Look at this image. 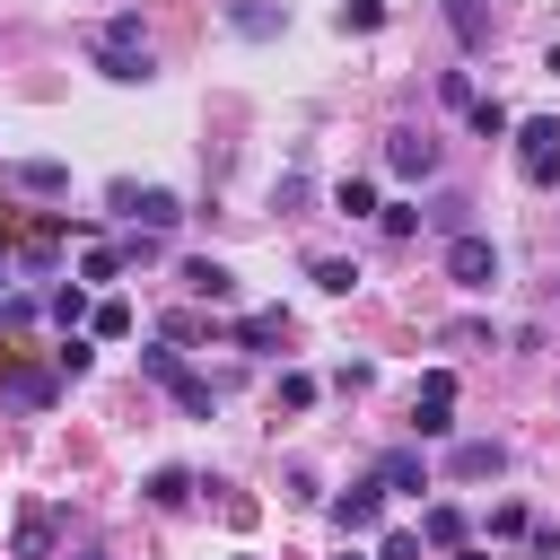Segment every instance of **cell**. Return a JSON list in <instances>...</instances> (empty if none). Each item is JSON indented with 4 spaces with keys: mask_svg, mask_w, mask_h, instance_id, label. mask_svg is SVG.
Listing matches in <instances>:
<instances>
[{
    "mask_svg": "<svg viewBox=\"0 0 560 560\" xmlns=\"http://www.w3.org/2000/svg\"><path fill=\"white\" fill-rule=\"evenodd\" d=\"M88 52H96V70H105L114 88H140V79L158 70V61H149V26H140V9H114V18L96 26Z\"/></svg>",
    "mask_w": 560,
    "mask_h": 560,
    "instance_id": "1",
    "label": "cell"
},
{
    "mask_svg": "<svg viewBox=\"0 0 560 560\" xmlns=\"http://www.w3.org/2000/svg\"><path fill=\"white\" fill-rule=\"evenodd\" d=\"M140 376H158V385H166V394H175L192 420H210V411H219V385H210V376H192V368H184L166 341H158V350H140Z\"/></svg>",
    "mask_w": 560,
    "mask_h": 560,
    "instance_id": "2",
    "label": "cell"
},
{
    "mask_svg": "<svg viewBox=\"0 0 560 560\" xmlns=\"http://www.w3.org/2000/svg\"><path fill=\"white\" fill-rule=\"evenodd\" d=\"M516 175H525V184H560V122H551V114L516 122Z\"/></svg>",
    "mask_w": 560,
    "mask_h": 560,
    "instance_id": "3",
    "label": "cell"
},
{
    "mask_svg": "<svg viewBox=\"0 0 560 560\" xmlns=\"http://www.w3.org/2000/svg\"><path fill=\"white\" fill-rule=\"evenodd\" d=\"M114 210H122V219H140V236H166V228L184 219V201H175L166 184H114Z\"/></svg>",
    "mask_w": 560,
    "mask_h": 560,
    "instance_id": "4",
    "label": "cell"
},
{
    "mask_svg": "<svg viewBox=\"0 0 560 560\" xmlns=\"http://www.w3.org/2000/svg\"><path fill=\"white\" fill-rule=\"evenodd\" d=\"M411 438H455V376L429 368L420 394H411Z\"/></svg>",
    "mask_w": 560,
    "mask_h": 560,
    "instance_id": "5",
    "label": "cell"
},
{
    "mask_svg": "<svg viewBox=\"0 0 560 560\" xmlns=\"http://www.w3.org/2000/svg\"><path fill=\"white\" fill-rule=\"evenodd\" d=\"M446 280H455V289H490V280H499V245L472 236V228L446 236Z\"/></svg>",
    "mask_w": 560,
    "mask_h": 560,
    "instance_id": "6",
    "label": "cell"
},
{
    "mask_svg": "<svg viewBox=\"0 0 560 560\" xmlns=\"http://www.w3.org/2000/svg\"><path fill=\"white\" fill-rule=\"evenodd\" d=\"M332 525H341V534H376V525H385V481H376V472L350 481V490L332 499Z\"/></svg>",
    "mask_w": 560,
    "mask_h": 560,
    "instance_id": "7",
    "label": "cell"
},
{
    "mask_svg": "<svg viewBox=\"0 0 560 560\" xmlns=\"http://www.w3.org/2000/svg\"><path fill=\"white\" fill-rule=\"evenodd\" d=\"M499 472H508V446H499V438H455L446 481H499Z\"/></svg>",
    "mask_w": 560,
    "mask_h": 560,
    "instance_id": "8",
    "label": "cell"
},
{
    "mask_svg": "<svg viewBox=\"0 0 560 560\" xmlns=\"http://www.w3.org/2000/svg\"><path fill=\"white\" fill-rule=\"evenodd\" d=\"M52 376L44 368H18V359H0V402H18V411H52Z\"/></svg>",
    "mask_w": 560,
    "mask_h": 560,
    "instance_id": "9",
    "label": "cell"
},
{
    "mask_svg": "<svg viewBox=\"0 0 560 560\" xmlns=\"http://www.w3.org/2000/svg\"><path fill=\"white\" fill-rule=\"evenodd\" d=\"M385 166L420 184V175H438V140L429 131H385Z\"/></svg>",
    "mask_w": 560,
    "mask_h": 560,
    "instance_id": "10",
    "label": "cell"
},
{
    "mask_svg": "<svg viewBox=\"0 0 560 560\" xmlns=\"http://www.w3.org/2000/svg\"><path fill=\"white\" fill-rule=\"evenodd\" d=\"M228 341H236V350H280V341H289V315H280V306H254V315L228 324Z\"/></svg>",
    "mask_w": 560,
    "mask_h": 560,
    "instance_id": "11",
    "label": "cell"
},
{
    "mask_svg": "<svg viewBox=\"0 0 560 560\" xmlns=\"http://www.w3.org/2000/svg\"><path fill=\"white\" fill-rule=\"evenodd\" d=\"M0 184H9V192H70V166H61V158H18Z\"/></svg>",
    "mask_w": 560,
    "mask_h": 560,
    "instance_id": "12",
    "label": "cell"
},
{
    "mask_svg": "<svg viewBox=\"0 0 560 560\" xmlns=\"http://www.w3.org/2000/svg\"><path fill=\"white\" fill-rule=\"evenodd\" d=\"M184 289H192L201 306H228V298H236V271L210 262V254H192V262H184Z\"/></svg>",
    "mask_w": 560,
    "mask_h": 560,
    "instance_id": "13",
    "label": "cell"
},
{
    "mask_svg": "<svg viewBox=\"0 0 560 560\" xmlns=\"http://www.w3.org/2000/svg\"><path fill=\"white\" fill-rule=\"evenodd\" d=\"M9 560H52V508H18V534H9Z\"/></svg>",
    "mask_w": 560,
    "mask_h": 560,
    "instance_id": "14",
    "label": "cell"
},
{
    "mask_svg": "<svg viewBox=\"0 0 560 560\" xmlns=\"http://www.w3.org/2000/svg\"><path fill=\"white\" fill-rule=\"evenodd\" d=\"M306 280H315V289H324V298H350V289H359V280H368V271H359V262H350V254H315V262H306Z\"/></svg>",
    "mask_w": 560,
    "mask_h": 560,
    "instance_id": "15",
    "label": "cell"
},
{
    "mask_svg": "<svg viewBox=\"0 0 560 560\" xmlns=\"http://www.w3.org/2000/svg\"><path fill=\"white\" fill-rule=\"evenodd\" d=\"M376 481H385V490H429V464H420V446H394V455H376Z\"/></svg>",
    "mask_w": 560,
    "mask_h": 560,
    "instance_id": "16",
    "label": "cell"
},
{
    "mask_svg": "<svg viewBox=\"0 0 560 560\" xmlns=\"http://www.w3.org/2000/svg\"><path fill=\"white\" fill-rule=\"evenodd\" d=\"M140 490H149V508H184V499H192V490H201V481H192V472H184V464H158V472H149V481H140Z\"/></svg>",
    "mask_w": 560,
    "mask_h": 560,
    "instance_id": "17",
    "label": "cell"
},
{
    "mask_svg": "<svg viewBox=\"0 0 560 560\" xmlns=\"http://www.w3.org/2000/svg\"><path fill=\"white\" fill-rule=\"evenodd\" d=\"M446 26H455V44H464V52H481V44H490V9H481V0H446Z\"/></svg>",
    "mask_w": 560,
    "mask_h": 560,
    "instance_id": "18",
    "label": "cell"
},
{
    "mask_svg": "<svg viewBox=\"0 0 560 560\" xmlns=\"http://www.w3.org/2000/svg\"><path fill=\"white\" fill-rule=\"evenodd\" d=\"M420 542H438V551H464V508H429V516H420Z\"/></svg>",
    "mask_w": 560,
    "mask_h": 560,
    "instance_id": "19",
    "label": "cell"
},
{
    "mask_svg": "<svg viewBox=\"0 0 560 560\" xmlns=\"http://www.w3.org/2000/svg\"><path fill=\"white\" fill-rule=\"evenodd\" d=\"M228 26L236 35H280V9L271 0H228Z\"/></svg>",
    "mask_w": 560,
    "mask_h": 560,
    "instance_id": "20",
    "label": "cell"
},
{
    "mask_svg": "<svg viewBox=\"0 0 560 560\" xmlns=\"http://www.w3.org/2000/svg\"><path fill=\"white\" fill-rule=\"evenodd\" d=\"M464 114H472V131H481V140H508V131H516V114H508L499 96H472Z\"/></svg>",
    "mask_w": 560,
    "mask_h": 560,
    "instance_id": "21",
    "label": "cell"
},
{
    "mask_svg": "<svg viewBox=\"0 0 560 560\" xmlns=\"http://www.w3.org/2000/svg\"><path fill=\"white\" fill-rule=\"evenodd\" d=\"M332 210H341V219H368V210H385V201H376L368 175H350V184H332Z\"/></svg>",
    "mask_w": 560,
    "mask_h": 560,
    "instance_id": "22",
    "label": "cell"
},
{
    "mask_svg": "<svg viewBox=\"0 0 560 560\" xmlns=\"http://www.w3.org/2000/svg\"><path fill=\"white\" fill-rule=\"evenodd\" d=\"M88 315H96V306H88V289H79V280H61V289H52V324H61V332H79Z\"/></svg>",
    "mask_w": 560,
    "mask_h": 560,
    "instance_id": "23",
    "label": "cell"
},
{
    "mask_svg": "<svg viewBox=\"0 0 560 560\" xmlns=\"http://www.w3.org/2000/svg\"><path fill=\"white\" fill-rule=\"evenodd\" d=\"M385 26V0H341V35H376Z\"/></svg>",
    "mask_w": 560,
    "mask_h": 560,
    "instance_id": "24",
    "label": "cell"
},
{
    "mask_svg": "<svg viewBox=\"0 0 560 560\" xmlns=\"http://www.w3.org/2000/svg\"><path fill=\"white\" fill-rule=\"evenodd\" d=\"M88 324H96V341H122V332H131V306H122V298H105Z\"/></svg>",
    "mask_w": 560,
    "mask_h": 560,
    "instance_id": "25",
    "label": "cell"
},
{
    "mask_svg": "<svg viewBox=\"0 0 560 560\" xmlns=\"http://www.w3.org/2000/svg\"><path fill=\"white\" fill-rule=\"evenodd\" d=\"M315 394H324V385H315V376H306V368H289V376H280V402H289V411H306V402H315Z\"/></svg>",
    "mask_w": 560,
    "mask_h": 560,
    "instance_id": "26",
    "label": "cell"
},
{
    "mask_svg": "<svg viewBox=\"0 0 560 560\" xmlns=\"http://www.w3.org/2000/svg\"><path fill=\"white\" fill-rule=\"evenodd\" d=\"M376 228H385V236H411V228H420V210H411V201H385V210H376Z\"/></svg>",
    "mask_w": 560,
    "mask_h": 560,
    "instance_id": "27",
    "label": "cell"
},
{
    "mask_svg": "<svg viewBox=\"0 0 560 560\" xmlns=\"http://www.w3.org/2000/svg\"><path fill=\"white\" fill-rule=\"evenodd\" d=\"M79 271H88V280H114V271H122V245H88V262H79Z\"/></svg>",
    "mask_w": 560,
    "mask_h": 560,
    "instance_id": "28",
    "label": "cell"
},
{
    "mask_svg": "<svg viewBox=\"0 0 560 560\" xmlns=\"http://www.w3.org/2000/svg\"><path fill=\"white\" fill-rule=\"evenodd\" d=\"M464 210H472V201H464V192H446V201H438V210H429V219H438V228H446V236H464Z\"/></svg>",
    "mask_w": 560,
    "mask_h": 560,
    "instance_id": "29",
    "label": "cell"
},
{
    "mask_svg": "<svg viewBox=\"0 0 560 560\" xmlns=\"http://www.w3.org/2000/svg\"><path fill=\"white\" fill-rule=\"evenodd\" d=\"M52 368H61V376H88V341H79V332H70V341H61V350H52Z\"/></svg>",
    "mask_w": 560,
    "mask_h": 560,
    "instance_id": "30",
    "label": "cell"
},
{
    "mask_svg": "<svg viewBox=\"0 0 560 560\" xmlns=\"http://www.w3.org/2000/svg\"><path fill=\"white\" fill-rule=\"evenodd\" d=\"M525 525H534V516H525L516 499H499V508H490V534H525Z\"/></svg>",
    "mask_w": 560,
    "mask_h": 560,
    "instance_id": "31",
    "label": "cell"
},
{
    "mask_svg": "<svg viewBox=\"0 0 560 560\" xmlns=\"http://www.w3.org/2000/svg\"><path fill=\"white\" fill-rule=\"evenodd\" d=\"M376 560H420V534H385V542H376Z\"/></svg>",
    "mask_w": 560,
    "mask_h": 560,
    "instance_id": "32",
    "label": "cell"
},
{
    "mask_svg": "<svg viewBox=\"0 0 560 560\" xmlns=\"http://www.w3.org/2000/svg\"><path fill=\"white\" fill-rule=\"evenodd\" d=\"M542 70H560V44H551V52H542Z\"/></svg>",
    "mask_w": 560,
    "mask_h": 560,
    "instance_id": "33",
    "label": "cell"
},
{
    "mask_svg": "<svg viewBox=\"0 0 560 560\" xmlns=\"http://www.w3.org/2000/svg\"><path fill=\"white\" fill-rule=\"evenodd\" d=\"M464 560H490V551H464Z\"/></svg>",
    "mask_w": 560,
    "mask_h": 560,
    "instance_id": "34",
    "label": "cell"
},
{
    "mask_svg": "<svg viewBox=\"0 0 560 560\" xmlns=\"http://www.w3.org/2000/svg\"><path fill=\"white\" fill-rule=\"evenodd\" d=\"M341 560H359V551H341Z\"/></svg>",
    "mask_w": 560,
    "mask_h": 560,
    "instance_id": "35",
    "label": "cell"
}]
</instances>
